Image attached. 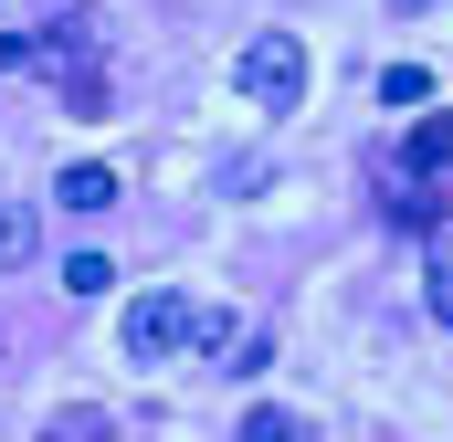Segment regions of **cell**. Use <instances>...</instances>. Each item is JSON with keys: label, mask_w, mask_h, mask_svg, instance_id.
<instances>
[{"label": "cell", "mask_w": 453, "mask_h": 442, "mask_svg": "<svg viewBox=\"0 0 453 442\" xmlns=\"http://www.w3.org/2000/svg\"><path fill=\"white\" fill-rule=\"evenodd\" d=\"M232 85H242L264 116H296L306 106V42H296V32H253L242 64H232Z\"/></svg>", "instance_id": "cell-1"}, {"label": "cell", "mask_w": 453, "mask_h": 442, "mask_svg": "<svg viewBox=\"0 0 453 442\" xmlns=\"http://www.w3.org/2000/svg\"><path fill=\"white\" fill-rule=\"evenodd\" d=\"M180 347H190V295L158 285V295L127 306V358H137V369H158V358H180Z\"/></svg>", "instance_id": "cell-2"}, {"label": "cell", "mask_w": 453, "mask_h": 442, "mask_svg": "<svg viewBox=\"0 0 453 442\" xmlns=\"http://www.w3.org/2000/svg\"><path fill=\"white\" fill-rule=\"evenodd\" d=\"M53 201H64V211H106V201H116V169H106V158H74V169L53 179Z\"/></svg>", "instance_id": "cell-3"}, {"label": "cell", "mask_w": 453, "mask_h": 442, "mask_svg": "<svg viewBox=\"0 0 453 442\" xmlns=\"http://www.w3.org/2000/svg\"><path fill=\"white\" fill-rule=\"evenodd\" d=\"M32 242H42V221L21 211V201H0V274H21V263H32Z\"/></svg>", "instance_id": "cell-4"}, {"label": "cell", "mask_w": 453, "mask_h": 442, "mask_svg": "<svg viewBox=\"0 0 453 442\" xmlns=\"http://www.w3.org/2000/svg\"><path fill=\"white\" fill-rule=\"evenodd\" d=\"M411 169L453 179V116H422V126H411Z\"/></svg>", "instance_id": "cell-5"}, {"label": "cell", "mask_w": 453, "mask_h": 442, "mask_svg": "<svg viewBox=\"0 0 453 442\" xmlns=\"http://www.w3.org/2000/svg\"><path fill=\"white\" fill-rule=\"evenodd\" d=\"M106 285H116L106 253H64V295H74V306H85V295H106Z\"/></svg>", "instance_id": "cell-6"}, {"label": "cell", "mask_w": 453, "mask_h": 442, "mask_svg": "<svg viewBox=\"0 0 453 442\" xmlns=\"http://www.w3.org/2000/svg\"><path fill=\"white\" fill-rule=\"evenodd\" d=\"M380 106H433V74H422V64H390V74H380Z\"/></svg>", "instance_id": "cell-7"}, {"label": "cell", "mask_w": 453, "mask_h": 442, "mask_svg": "<svg viewBox=\"0 0 453 442\" xmlns=\"http://www.w3.org/2000/svg\"><path fill=\"white\" fill-rule=\"evenodd\" d=\"M433 316H443V327H453V232H443V242H433Z\"/></svg>", "instance_id": "cell-8"}, {"label": "cell", "mask_w": 453, "mask_h": 442, "mask_svg": "<svg viewBox=\"0 0 453 442\" xmlns=\"http://www.w3.org/2000/svg\"><path fill=\"white\" fill-rule=\"evenodd\" d=\"M242 442H296V411H242Z\"/></svg>", "instance_id": "cell-9"}, {"label": "cell", "mask_w": 453, "mask_h": 442, "mask_svg": "<svg viewBox=\"0 0 453 442\" xmlns=\"http://www.w3.org/2000/svg\"><path fill=\"white\" fill-rule=\"evenodd\" d=\"M0 74H32V42H11V32H0Z\"/></svg>", "instance_id": "cell-10"}, {"label": "cell", "mask_w": 453, "mask_h": 442, "mask_svg": "<svg viewBox=\"0 0 453 442\" xmlns=\"http://www.w3.org/2000/svg\"><path fill=\"white\" fill-rule=\"evenodd\" d=\"M96 432H106V422H53L42 442H96Z\"/></svg>", "instance_id": "cell-11"}]
</instances>
